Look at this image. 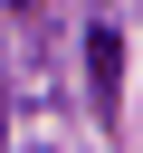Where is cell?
<instances>
[{
    "mask_svg": "<svg viewBox=\"0 0 143 153\" xmlns=\"http://www.w3.org/2000/svg\"><path fill=\"white\" fill-rule=\"evenodd\" d=\"M86 96H95V115L114 124V105H124V38H114V19L86 29Z\"/></svg>",
    "mask_w": 143,
    "mask_h": 153,
    "instance_id": "1",
    "label": "cell"
},
{
    "mask_svg": "<svg viewBox=\"0 0 143 153\" xmlns=\"http://www.w3.org/2000/svg\"><path fill=\"white\" fill-rule=\"evenodd\" d=\"M0 153H10V86H0Z\"/></svg>",
    "mask_w": 143,
    "mask_h": 153,
    "instance_id": "2",
    "label": "cell"
},
{
    "mask_svg": "<svg viewBox=\"0 0 143 153\" xmlns=\"http://www.w3.org/2000/svg\"><path fill=\"white\" fill-rule=\"evenodd\" d=\"M10 10H48V0H10Z\"/></svg>",
    "mask_w": 143,
    "mask_h": 153,
    "instance_id": "3",
    "label": "cell"
}]
</instances>
